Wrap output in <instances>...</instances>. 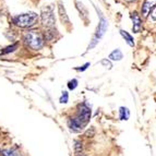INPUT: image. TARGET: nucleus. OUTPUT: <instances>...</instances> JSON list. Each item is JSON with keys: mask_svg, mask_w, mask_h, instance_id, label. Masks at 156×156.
Instances as JSON below:
<instances>
[{"mask_svg": "<svg viewBox=\"0 0 156 156\" xmlns=\"http://www.w3.org/2000/svg\"><path fill=\"white\" fill-rule=\"evenodd\" d=\"M126 1H134V0H126Z\"/></svg>", "mask_w": 156, "mask_h": 156, "instance_id": "nucleus-21", "label": "nucleus"}, {"mask_svg": "<svg viewBox=\"0 0 156 156\" xmlns=\"http://www.w3.org/2000/svg\"><path fill=\"white\" fill-rule=\"evenodd\" d=\"M59 14H60V19H61V22H62V23H69V19H68L67 14H66V9L61 2L59 3Z\"/></svg>", "mask_w": 156, "mask_h": 156, "instance_id": "nucleus-10", "label": "nucleus"}, {"mask_svg": "<svg viewBox=\"0 0 156 156\" xmlns=\"http://www.w3.org/2000/svg\"><path fill=\"white\" fill-rule=\"evenodd\" d=\"M101 16V22H99L98 26H97V30H96V33H95V36H94L93 41H92V43L89 45V49H92L95 45L98 43L99 38H101L103 35H104V33L106 32L107 30V25H108V23H107V20L104 18V16H101V14H99Z\"/></svg>", "mask_w": 156, "mask_h": 156, "instance_id": "nucleus-3", "label": "nucleus"}, {"mask_svg": "<svg viewBox=\"0 0 156 156\" xmlns=\"http://www.w3.org/2000/svg\"><path fill=\"white\" fill-rule=\"evenodd\" d=\"M76 151L78 152H80V151H82V144L80 143V142H76Z\"/></svg>", "mask_w": 156, "mask_h": 156, "instance_id": "nucleus-18", "label": "nucleus"}, {"mask_svg": "<svg viewBox=\"0 0 156 156\" xmlns=\"http://www.w3.org/2000/svg\"><path fill=\"white\" fill-rule=\"evenodd\" d=\"M78 86V80H76V79H73V80H71L69 83H68V87L70 90H74Z\"/></svg>", "mask_w": 156, "mask_h": 156, "instance_id": "nucleus-14", "label": "nucleus"}, {"mask_svg": "<svg viewBox=\"0 0 156 156\" xmlns=\"http://www.w3.org/2000/svg\"><path fill=\"white\" fill-rule=\"evenodd\" d=\"M101 65L105 66V67L108 68V69H110V68L112 67V62H110L109 60H107V59H103V60H101Z\"/></svg>", "mask_w": 156, "mask_h": 156, "instance_id": "nucleus-17", "label": "nucleus"}, {"mask_svg": "<svg viewBox=\"0 0 156 156\" xmlns=\"http://www.w3.org/2000/svg\"><path fill=\"white\" fill-rule=\"evenodd\" d=\"M2 156H16V151L13 148H8V150H3Z\"/></svg>", "mask_w": 156, "mask_h": 156, "instance_id": "nucleus-13", "label": "nucleus"}, {"mask_svg": "<svg viewBox=\"0 0 156 156\" xmlns=\"http://www.w3.org/2000/svg\"><path fill=\"white\" fill-rule=\"evenodd\" d=\"M123 58V55L122 52H121V50L120 49H116L114 50V51L112 52L109 55V59L110 60H116V61H119V60H121Z\"/></svg>", "mask_w": 156, "mask_h": 156, "instance_id": "nucleus-11", "label": "nucleus"}, {"mask_svg": "<svg viewBox=\"0 0 156 156\" xmlns=\"http://www.w3.org/2000/svg\"><path fill=\"white\" fill-rule=\"evenodd\" d=\"M119 114H120V119L121 120H128L130 117V112L127 107H120L119 108Z\"/></svg>", "mask_w": 156, "mask_h": 156, "instance_id": "nucleus-12", "label": "nucleus"}, {"mask_svg": "<svg viewBox=\"0 0 156 156\" xmlns=\"http://www.w3.org/2000/svg\"><path fill=\"white\" fill-rule=\"evenodd\" d=\"M68 99H69V95H68V92H63L61 97H60V103H62V104H66L68 103Z\"/></svg>", "mask_w": 156, "mask_h": 156, "instance_id": "nucleus-15", "label": "nucleus"}, {"mask_svg": "<svg viewBox=\"0 0 156 156\" xmlns=\"http://www.w3.org/2000/svg\"><path fill=\"white\" fill-rule=\"evenodd\" d=\"M24 43L26 46L34 50H38L44 46V37L38 31H30L24 35Z\"/></svg>", "mask_w": 156, "mask_h": 156, "instance_id": "nucleus-1", "label": "nucleus"}, {"mask_svg": "<svg viewBox=\"0 0 156 156\" xmlns=\"http://www.w3.org/2000/svg\"><path fill=\"white\" fill-rule=\"evenodd\" d=\"M69 125H70V128L71 129H73V130H80V129H82V128L84 127V126L80 122V120H79L76 117L73 118V119H71L70 122H69Z\"/></svg>", "mask_w": 156, "mask_h": 156, "instance_id": "nucleus-8", "label": "nucleus"}, {"mask_svg": "<svg viewBox=\"0 0 156 156\" xmlns=\"http://www.w3.org/2000/svg\"><path fill=\"white\" fill-rule=\"evenodd\" d=\"M78 156H84V155H78Z\"/></svg>", "mask_w": 156, "mask_h": 156, "instance_id": "nucleus-22", "label": "nucleus"}, {"mask_svg": "<svg viewBox=\"0 0 156 156\" xmlns=\"http://www.w3.org/2000/svg\"><path fill=\"white\" fill-rule=\"evenodd\" d=\"M89 66H90V63L87 62V63H85V65H84L82 68H76V70H78V71H84V70H86V69H87V67H89Z\"/></svg>", "mask_w": 156, "mask_h": 156, "instance_id": "nucleus-20", "label": "nucleus"}, {"mask_svg": "<svg viewBox=\"0 0 156 156\" xmlns=\"http://www.w3.org/2000/svg\"><path fill=\"white\" fill-rule=\"evenodd\" d=\"M131 19H132V22H133V25H132L133 32H134V33H139L141 27H142V20H141L138 12L131 13Z\"/></svg>", "mask_w": 156, "mask_h": 156, "instance_id": "nucleus-6", "label": "nucleus"}, {"mask_svg": "<svg viewBox=\"0 0 156 156\" xmlns=\"http://www.w3.org/2000/svg\"><path fill=\"white\" fill-rule=\"evenodd\" d=\"M76 118L80 120V122L82 123V125L85 126L86 123L89 122L90 118H91V109H90L85 104L81 105L80 112H79V116Z\"/></svg>", "mask_w": 156, "mask_h": 156, "instance_id": "nucleus-5", "label": "nucleus"}, {"mask_svg": "<svg viewBox=\"0 0 156 156\" xmlns=\"http://www.w3.org/2000/svg\"><path fill=\"white\" fill-rule=\"evenodd\" d=\"M56 18L50 7H46L42 10V23L46 27H52L55 25Z\"/></svg>", "mask_w": 156, "mask_h": 156, "instance_id": "nucleus-4", "label": "nucleus"}, {"mask_svg": "<svg viewBox=\"0 0 156 156\" xmlns=\"http://www.w3.org/2000/svg\"><path fill=\"white\" fill-rule=\"evenodd\" d=\"M16 47H18V43H16V44H13L12 46H9L5 48V50H2V54H8V52L10 51H13V50L16 49Z\"/></svg>", "mask_w": 156, "mask_h": 156, "instance_id": "nucleus-16", "label": "nucleus"}, {"mask_svg": "<svg viewBox=\"0 0 156 156\" xmlns=\"http://www.w3.org/2000/svg\"><path fill=\"white\" fill-rule=\"evenodd\" d=\"M156 5V0H145L142 5V14L143 16H147L153 8Z\"/></svg>", "mask_w": 156, "mask_h": 156, "instance_id": "nucleus-7", "label": "nucleus"}, {"mask_svg": "<svg viewBox=\"0 0 156 156\" xmlns=\"http://www.w3.org/2000/svg\"><path fill=\"white\" fill-rule=\"evenodd\" d=\"M38 20V16L35 12H29L24 13V14H20L16 16V18H13V23L18 25L19 27H23V29H27L31 27L34 24L36 23Z\"/></svg>", "mask_w": 156, "mask_h": 156, "instance_id": "nucleus-2", "label": "nucleus"}, {"mask_svg": "<svg viewBox=\"0 0 156 156\" xmlns=\"http://www.w3.org/2000/svg\"><path fill=\"white\" fill-rule=\"evenodd\" d=\"M120 34H121V36L125 38V41L128 43V44L130 45V46H134V41H133V37L131 36L128 32L123 31V30H120Z\"/></svg>", "mask_w": 156, "mask_h": 156, "instance_id": "nucleus-9", "label": "nucleus"}, {"mask_svg": "<svg viewBox=\"0 0 156 156\" xmlns=\"http://www.w3.org/2000/svg\"><path fill=\"white\" fill-rule=\"evenodd\" d=\"M151 16H152V19H153L154 21H156V5L153 8V10H152Z\"/></svg>", "mask_w": 156, "mask_h": 156, "instance_id": "nucleus-19", "label": "nucleus"}]
</instances>
